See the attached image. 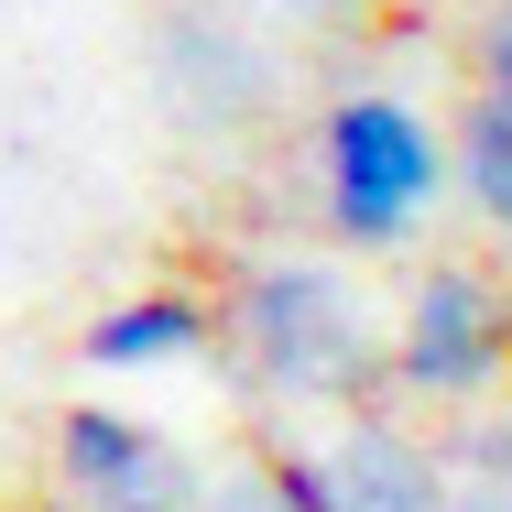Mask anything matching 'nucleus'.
<instances>
[{
    "label": "nucleus",
    "mask_w": 512,
    "mask_h": 512,
    "mask_svg": "<svg viewBox=\"0 0 512 512\" xmlns=\"http://www.w3.org/2000/svg\"><path fill=\"white\" fill-rule=\"evenodd\" d=\"M218 327L240 349V371L284 404H338V414H371L393 404V338H382V306L316 262V251H262L229 273L218 295Z\"/></svg>",
    "instance_id": "obj_1"
},
{
    "label": "nucleus",
    "mask_w": 512,
    "mask_h": 512,
    "mask_svg": "<svg viewBox=\"0 0 512 512\" xmlns=\"http://www.w3.org/2000/svg\"><path fill=\"white\" fill-rule=\"evenodd\" d=\"M316 218L349 251H414L447 197V131L404 88H349L316 109Z\"/></svg>",
    "instance_id": "obj_2"
},
{
    "label": "nucleus",
    "mask_w": 512,
    "mask_h": 512,
    "mask_svg": "<svg viewBox=\"0 0 512 512\" xmlns=\"http://www.w3.org/2000/svg\"><path fill=\"white\" fill-rule=\"evenodd\" d=\"M393 393L436 414H480L512 393V284L480 262H425L393 316Z\"/></svg>",
    "instance_id": "obj_3"
},
{
    "label": "nucleus",
    "mask_w": 512,
    "mask_h": 512,
    "mask_svg": "<svg viewBox=\"0 0 512 512\" xmlns=\"http://www.w3.org/2000/svg\"><path fill=\"white\" fill-rule=\"evenodd\" d=\"M55 502L66 512H207V469L142 414L66 404L55 414Z\"/></svg>",
    "instance_id": "obj_4"
},
{
    "label": "nucleus",
    "mask_w": 512,
    "mask_h": 512,
    "mask_svg": "<svg viewBox=\"0 0 512 512\" xmlns=\"http://www.w3.org/2000/svg\"><path fill=\"white\" fill-rule=\"evenodd\" d=\"M316 469H327V512H447L458 502L436 436H414L393 404L338 414V436H316Z\"/></svg>",
    "instance_id": "obj_5"
},
{
    "label": "nucleus",
    "mask_w": 512,
    "mask_h": 512,
    "mask_svg": "<svg viewBox=\"0 0 512 512\" xmlns=\"http://www.w3.org/2000/svg\"><path fill=\"white\" fill-rule=\"evenodd\" d=\"M229 327H218V295L197 284H142V295H120L109 316H88V338H77V360L88 371H175V360H207Z\"/></svg>",
    "instance_id": "obj_6"
},
{
    "label": "nucleus",
    "mask_w": 512,
    "mask_h": 512,
    "mask_svg": "<svg viewBox=\"0 0 512 512\" xmlns=\"http://www.w3.org/2000/svg\"><path fill=\"white\" fill-rule=\"evenodd\" d=\"M164 88H175L186 120H251V109L273 99L262 55H251L229 22H207V11H175V22H164Z\"/></svg>",
    "instance_id": "obj_7"
},
{
    "label": "nucleus",
    "mask_w": 512,
    "mask_h": 512,
    "mask_svg": "<svg viewBox=\"0 0 512 512\" xmlns=\"http://www.w3.org/2000/svg\"><path fill=\"white\" fill-rule=\"evenodd\" d=\"M447 186H458L469 218L512 251V109L480 99V88H469V109L447 120Z\"/></svg>",
    "instance_id": "obj_8"
},
{
    "label": "nucleus",
    "mask_w": 512,
    "mask_h": 512,
    "mask_svg": "<svg viewBox=\"0 0 512 512\" xmlns=\"http://www.w3.org/2000/svg\"><path fill=\"white\" fill-rule=\"evenodd\" d=\"M436 458H447V480H480V491H512V404L447 414V425H436Z\"/></svg>",
    "instance_id": "obj_9"
},
{
    "label": "nucleus",
    "mask_w": 512,
    "mask_h": 512,
    "mask_svg": "<svg viewBox=\"0 0 512 512\" xmlns=\"http://www.w3.org/2000/svg\"><path fill=\"white\" fill-rule=\"evenodd\" d=\"M469 77H480V99L512 109V0H491V11H480V33H469Z\"/></svg>",
    "instance_id": "obj_10"
},
{
    "label": "nucleus",
    "mask_w": 512,
    "mask_h": 512,
    "mask_svg": "<svg viewBox=\"0 0 512 512\" xmlns=\"http://www.w3.org/2000/svg\"><path fill=\"white\" fill-rule=\"evenodd\" d=\"M207 512H295V502H284V491L240 458V469H218V480H207Z\"/></svg>",
    "instance_id": "obj_11"
},
{
    "label": "nucleus",
    "mask_w": 512,
    "mask_h": 512,
    "mask_svg": "<svg viewBox=\"0 0 512 512\" xmlns=\"http://www.w3.org/2000/svg\"><path fill=\"white\" fill-rule=\"evenodd\" d=\"M262 11H284V22H349L360 0H262Z\"/></svg>",
    "instance_id": "obj_12"
},
{
    "label": "nucleus",
    "mask_w": 512,
    "mask_h": 512,
    "mask_svg": "<svg viewBox=\"0 0 512 512\" xmlns=\"http://www.w3.org/2000/svg\"><path fill=\"white\" fill-rule=\"evenodd\" d=\"M447 512H512V491H480V480H458V502Z\"/></svg>",
    "instance_id": "obj_13"
}]
</instances>
